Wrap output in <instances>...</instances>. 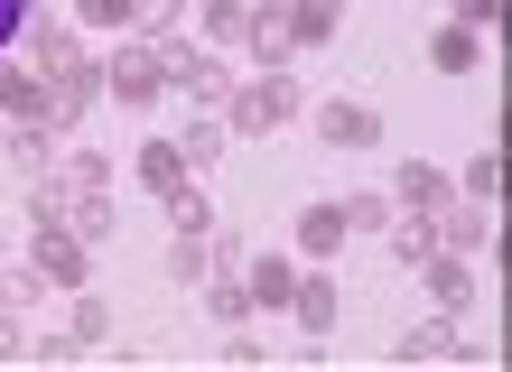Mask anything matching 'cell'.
I'll return each mask as SVG.
<instances>
[{
    "label": "cell",
    "mask_w": 512,
    "mask_h": 372,
    "mask_svg": "<svg viewBox=\"0 0 512 372\" xmlns=\"http://www.w3.org/2000/svg\"><path fill=\"white\" fill-rule=\"evenodd\" d=\"M419 270H429V298H438V317H466V307H475V270H466L457 252H429Z\"/></svg>",
    "instance_id": "obj_12"
},
{
    "label": "cell",
    "mask_w": 512,
    "mask_h": 372,
    "mask_svg": "<svg viewBox=\"0 0 512 372\" xmlns=\"http://www.w3.org/2000/svg\"><path fill=\"white\" fill-rule=\"evenodd\" d=\"M243 47L261 56V75H280L289 56H298V28H289V10H252V28H243Z\"/></svg>",
    "instance_id": "obj_11"
},
{
    "label": "cell",
    "mask_w": 512,
    "mask_h": 372,
    "mask_svg": "<svg viewBox=\"0 0 512 372\" xmlns=\"http://www.w3.org/2000/svg\"><path fill=\"white\" fill-rule=\"evenodd\" d=\"M438 354H466L457 317H429V326H410V335H401V363H438Z\"/></svg>",
    "instance_id": "obj_21"
},
{
    "label": "cell",
    "mask_w": 512,
    "mask_h": 372,
    "mask_svg": "<svg viewBox=\"0 0 512 372\" xmlns=\"http://www.w3.org/2000/svg\"><path fill=\"white\" fill-rule=\"evenodd\" d=\"M168 270L187 279V289H205V270H215V233H177V252H168Z\"/></svg>",
    "instance_id": "obj_25"
},
{
    "label": "cell",
    "mask_w": 512,
    "mask_h": 372,
    "mask_svg": "<svg viewBox=\"0 0 512 372\" xmlns=\"http://www.w3.org/2000/svg\"><path fill=\"white\" fill-rule=\"evenodd\" d=\"M177 10H187V0H140L131 28H140V38H177Z\"/></svg>",
    "instance_id": "obj_30"
},
{
    "label": "cell",
    "mask_w": 512,
    "mask_h": 372,
    "mask_svg": "<svg viewBox=\"0 0 512 372\" xmlns=\"http://www.w3.org/2000/svg\"><path fill=\"white\" fill-rule=\"evenodd\" d=\"M75 10H84V28H131L140 0H75Z\"/></svg>",
    "instance_id": "obj_33"
},
{
    "label": "cell",
    "mask_w": 512,
    "mask_h": 372,
    "mask_svg": "<svg viewBox=\"0 0 512 372\" xmlns=\"http://www.w3.org/2000/svg\"><path fill=\"white\" fill-rule=\"evenodd\" d=\"M429 224H438V252L475 261V252H485V242H494V205H438Z\"/></svg>",
    "instance_id": "obj_8"
},
{
    "label": "cell",
    "mask_w": 512,
    "mask_h": 372,
    "mask_svg": "<svg viewBox=\"0 0 512 372\" xmlns=\"http://www.w3.org/2000/svg\"><path fill=\"white\" fill-rule=\"evenodd\" d=\"M0 159H10L19 177H47V168H56V131H47V121H10V140H0Z\"/></svg>",
    "instance_id": "obj_14"
},
{
    "label": "cell",
    "mask_w": 512,
    "mask_h": 372,
    "mask_svg": "<svg viewBox=\"0 0 512 372\" xmlns=\"http://www.w3.org/2000/svg\"><path fill=\"white\" fill-rule=\"evenodd\" d=\"M391 205H401V214H438V205H447V168L410 159L401 177H391Z\"/></svg>",
    "instance_id": "obj_15"
},
{
    "label": "cell",
    "mask_w": 512,
    "mask_h": 372,
    "mask_svg": "<svg viewBox=\"0 0 512 372\" xmlns=\"http://www.w3.org/2000/svg\"><path fill=\"white\" fill-rule=\"evenodd\" d=\"M66 224H75V233H84V242L103 252V242H112V196H84V205L66 214Z\"/></svg>",
    "instance_id": "obj_29"
},
{
    "label": "cell",
    "mask_w": 512,
    "mask_h": 372,
    "mask_svg": "<svg viewBox=\"0 0 512 372\" xmlns=\"http://www.w3.org/2000/svg\"><path fill=\"white\" fill-rule=\"evenodd\" d=\"M10 354H28V335H19V317H10V307H0V363H10Z\"/></svg>",
    "instance_id": "obj_36"
},
{
    "label": "cell",
    "mask_w": 512,
    "mask_h": 372,
    "mask_svg": "<svg viewBox=\"0 0 512 372\" xmlns=\"http://www.w3.org/2000/svg\"><path fill=\"white\" fill-rule=\"evenodd\" d=\"M103 335H112V317H103V298H84V289H75V326H66V345L84 354V345H103Z\"/></svg>",
    "instance_id": "obj_27"
},
{
    "label": "cell",
    "mask_w": 512,
    "mask_h": 372,
    "mask_svg": "<svg viewBox=\"0 0 512 372\" xmlns=\"http://www.w3.org/2000/svg\"><path fill=\"white\" fill-rule=\"evenodd\" d=\"M28 28V0H0V56H10V38Z\"/></svg>",
    "instance_id": "obj_34"
},
{
    "label": "cell",
    "mask_w": 512,
    "mask_h": 372,
    "mask_svg": "<svg viewBox=\"0 0 512 372\" xmlns=\"http://www.w3.org/2000/svg\"><path fill=\"white\" fill-rule=\"evenodd\" d=\"M289 10V28H298V47H326L345 28V0H280Z\"/></svg>",
    "instance_id": "obj_18"
},
{
    "label": "cell",
    "mask_w": 512,
    "mask_h": 372,
    "mask_svg": "<svg viewBox=\"0 0 512 372\" xmlns=\"http://www.w3.org/2000/svg\"><path fill=\"white\" fill-rule=\"evenodd\" d=\"M391 214H401V205H391V186H364V196H345V233H382Z\"/></svg>",
    "instance_id": "obj_26"
},
{
    "label": "cell",
    "mask_w": 512,
    "mask_h": 372,
    "mask_svg": "<svg viewBox=\"0 0 512 372\" xmlns=\"http://www.w3.org/2000/svg\"><path fill=\"white\" fill-rule=\"evenodd\" d=\"M243 289H252V307H280V317H289L298 261H280V252H243Z\"/></svg>",
    "instance_id": "obj_9"
},
{
    "label": "cell",
    "mask_w": 512,
    "mask_h": 372,
    "mask_svg": "<svg viewBox=\"0 0 512 372\" xmlns=\"http://www.w3.org/2000/svg\"><path fill=\"white\" fill-rule=\"evenodd\" d=\"M56 168H66L75 205H84V196H112V168H103V149H66V159H56Z\"/></svg>",
    "instance_id": "obj_24"
},
{
    "label": "cell",
    "mask_w": 512,
    "mask_h": 372,
    "mask_svg": "<svg viewBox=\"0 0 512 372\" xmlns=\"http://www.w3.org/2000/svg\"><path fill=\"white\" fill-rule=\"evenodd\" d=\"M47 289V279L38 270H19V261H0V307H28V298H38Z\"/></svg>",
    "instance_id": "obj_31"
},
{
    "label": "cell",
    "mask_w": 512,
    "mask_h": 372,
    "mask_svg": "<svg viewBox=\"0 0 512 372\" xmlns=\"http://www.w3.org/2000/svg\"><path fill=\"white\" fill-rule=\"evenodd\" d=\"M429 66L438 75H475V66H485V28H457V19H447L438 38H429Z\"/></svg>",
    "instance_id": "obj_16"
},
{
    "label": "cell",
    "mask_w": 512,
    "mask_h": 372,
    "mask_svg": "<svg viewBox=\"0 0 512 372\" xmlns=\"http://www.w3.org/2000/svg\"><path fill=\"white\" fill-rule=\"evenodd\" d=\"M168 224L177 233H215V205H205L196 186H177V196H168Z\"/></svg>",
    "instance_id": "obj_28"
},
{
    "label": "cell",
    "mask_w": 512,
    "mask_h": 372,
    "mask_svg": "<svg viewBox=\"0 0 512 372\" xmlns=\"http://www.w3.org/2000/svg\"><path fill=\"white\" fill-rule=\"evenodd\" d=\"M336 307H345V289H336V279H298V289H289V317H298V335H308V345H317L326 326H336Z\"/></svg>",
    "instance_id": "obj_13"
},
{
    "label": "cell",
    "mask_w": 512,
    "mask_h": 372,
    "mask_svg": "<svg viewBox=\"0 0 512 372\" xmlns=\"http://www.w3.org/2000/svg\"><path fill=\"white\" fill-rule=\"evenodd\" d=\"M131 177H140V186H149V196H159V205H168V196H177V186H187L196 168H187V149H177V140H149V149H140V159H131Z\"/></svg>",
    "instance_id": "obj_10"
},
{
    "label": "cell",
    "mask_w": 512,
    "mask_h": 372,
    "mask_svg": "<svg viewBox=\"0 0 512 372\" xmlns=\"http://www.w3.org/2000/svg\"><path fill=\"white\" fill-rule=\"evenodd\" d=\"M447 10H457V28H485V19L503 10V0H447Z\"/></svg>",
    "instance_id": "obj_35"
},
{
    "label": "cell",
    "mask_w": 512,
    "mask_h": 372,
    "mask_svg": "<svg viewBox=\"0 0 512 372\" xmlns=\"http://www.w3.org/2000/svg\"><path fill=\"white\" fill-rule=\"evenodd\" d=\"M205 317H215V326H243V317H252L243 270H205Z\"/></svg>",
    "instance_id": "obj_17"
},
{
    "label": "cell",
    "mask_w": 512,
    "mask_h": 372,
    "mask_svg": "<svg viewBox=\"0 0 512 372\" xmlns=\"http://www.w3.org/2000/svg\"><path fill=\"white\" fill-rule=\"evenodd\" d=\"M317 140L326 149H382V112L354 103V93H336V103H317Z\"/></svg>",
    "instance_id": "obj_5"
},
{
    "label": "cell",
    "mask_w": 512,
    "mask_h": 372,
    "mask_svg": "<svg viewBox=\"0 0 512 372\" xmlns=\"http://www.w3.org/2000/svg\"><path fill=\"white\" fill-rule=\"evenodd\" d=\"M494 186H503V159H494V149H485V159H475V168H466V205H494Z\"/></svg>",
    "instance_id": "obj_32"
},
{
    "label": "cell",
    "mask_w": 512,
    "mask_h": 372,
    "mask_svg": "<svg viewBox=\"0 0 512 372\" xmlns=\"http://www.w3.org/2000/svg\"><path fill=\"white\" fill-rule=\"evenodd\" d=\"M205 10V47H243V28H252V0H196Z\"/></svg>",
    "instance_id": "obj_23"
},
{
    "label": "cell",
    "mask_w": 512,
    "mask_h": 372,
    "mask_svg": "<svg viewBox=\"0 0 512 372\" xmlns=\"http://www.w3.org/2000/svg\"><path fill=\"white\" fill-rule=\"evenodd\" d=\"M336 242H345V205H298V252H336Z\"/></svg>",
    "instance_id": "obj_22"
},
{
    "label": "cell",
    "mask_w": 512,
    "mask_h": 372,
    "mask_svg": "<svg viewBox=\"0 0 512 372\" xmlns=\"http://www.w3.org/2000/svg\"><path fill=\"white\" fill-rule=\"evenodd\" d=\"M382 242H391V261H410V270H419V261L438 252V224H429V214H391Z\"/></svg>",
    "instance_id": "obj_19"
},
{
    "label": "cell",
    "mask_w": 512,
    "mask_h": 372,
    "mask_svg": "<svg viewBox=\"0 0 512 372\" xmlns=\"http://www.w3.org/2000/svg\"><path fill=\"white\" fill-rule=\"evenodd\" d=\"M0 112H10V121H47V131H56V93H47V75L0 56ZM56 140H66V131H56Z\"/></svg>",
    "instance_id": "obj_6"
},
{
    "label": "cell",
    "mask_w": 512,
    "mask_h": 372,
    "mask_svg": "<svg viewBox=\"0 0 512 372\" xmlns=\"http://www.w3.org/2000/svg\"><path fill=\"white\" fill-rule=\"evenodd\" d=\"M19 47H28V66H38L47 84L84 66V38H75V28H56V19H28V28H19Z\"/></svg>",
    "instance_id": "obj_7"
},
{
    "label": "cell",
    "mask_w": 512,
    "mask_h": 372,
    "mask_svg": "<svg viewBox=\"0 0 512 372\" xmlns=\"http://www.w3.org/2000/svg\"><path fill=\"white\" fill-rule=\"evenodd\" d=\"M28 270L47 279V289H84V270H94V242H84L75 224H28Z\"/></svg>",
    "instance_id": "obj_2"
},
{
    "label": "cell",
    "mask_w": 512,
    "mask_h": 372,
    "mask_svg": "<svg viewBox=\"0 0 512 372\" xmlns=\"http://www.w3.org/2000/svg\"><path fill=\"white\" fill-rule=\"evenodd\" d=\"M103 93L112 103H159L168 93V56H159V38H131L122 56L103 66Z\"/></svg>",
    "instance_id": "obj_4"
},
{
    "label": "cell",
    "mask_w": 512,
    "mask_h": 372,
    "mask_svg": "<svg viewBox=\"0 0 512 372\" xmlns=\"http://www.w3.org/2000/svg\"><path fill=\"white\" fill-rule=\"evenodd\" d=\"M159 56H168V84H177V93H196V103H224V93H233V66H224V47L159 38Z\"/></svg>",
    "instance_id": "obj_3"
},
{
    "label": "cell",
    "mask_w": 512,
    "mask_h": 372,
    "mask_svg": "<svg viewBox=\"0 0 512 372\" xmlns=\"http://www.w3.org/2000/svg\"><path fill=\"white\" fill-rule=\"evenodd\" d=\"M298 103H308V84H298L289 66L280 75H252V84L224 93V131L233 140H261V131H280V121H298Z\"/></svg>",
    "instance_id": "obj_1"
},
{
    "label": "cell",
    "mask_w": 512,
    "mask_h": 372,
    "mask_svg": "<svg viewBox=\"0 0 512 372\" xmlns=\"http://www.w3.org/2000/svg\"><path fill=\"white\" fill-rule=\"evenodd\" d=\"M224 140H233V131H224V112H215V103H205V112L187 121V131H177V149H187V168H215V159H224Z\"/></svg>",
    "instance_id": "obj_20"
}]
</instances>
